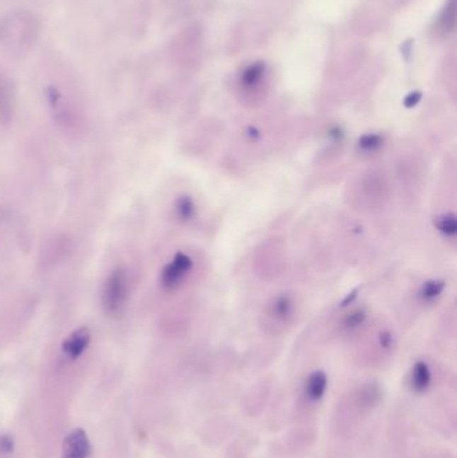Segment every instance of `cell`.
<instances>
[{"mask_svg": "<svg viewBox=\"0 0 457 458\" xmlns=\"http://www.w3.org/2000/svg\"><path fill=\"white\" fill-rule=\"evenodd\" d=\"M436 227L446 237H453L457 233V220L455 215H444L439 217Z\"/></svg>", "mask_w": 457, "mask_h": 458, "instance_id": "11", "label": "cell"}, {"mask_svg": "<svg viewBox=\"0 0 457 458\" xmlns=\"http://www.w3.org/2000/svg\"><path fill=\"white\" fill-rule=\"evenodd\" d=\"M193 262L191 257L184 252H178L172 262L166 264L161 272V284L166 290H173L178 287L187 275L191 272Z\"/></svg>", "mask_w": 457, "mask_h": 458, "instance_id": "2", "label": "cell"}, {"mask_svg": "<svg viewBox=\"0 0 457 458\" xmlns=\"http://www.w3.org/2000/svg\"><path fill=\"white\" fill-rule=\"evenodd\" d=\"M90 338H91V335H90V330L88 327H81L74 332H71L62 346L64 356H69L70 359L79 358L88 348Z\"/></svg>", "mask_w": 457, "mask_h": 458, "instance_id": "4", "label": "cell"}, {"mask_svg": "<svg viewBox=\"0 0 457 458\" xmlns=\"http://www.w3.org/2000/svg\"><path fill=\"white\" fill-rule=\"evenodd\" d=\"M176 215L183 221H190L196 215V205L190 196H181L176 201Z\"/></svg>", "mask_w": 457, "mask_h": 458, "instance_id": "8", "label": "cell"}, {"mask_svg": "<svg viewBox=\"0 0 457 458\" xmlns=\"http://www.w3.org/2000/svg\"><path fill=\"white\" fill-rule=\"evenodd\" d=\"M129 280L122 268L115 269L105 281L102 290V305L109 315H118L127 303Z\"/></svg>", "mask_w": 457, "mask_h": 458, "instance_id": "1", "label": "cell"}, {"mask_svg": "<svg viewBox=\"0 0 457 458\" xmlns=\"http://www.w3.org/2000/svg\"><path fill=\"white\" fill-rule=\"evenodd\" d=\"M366 312L364 308H357V310H353L350 314L346 315V318L343 320V324L346 329L349 330H354V329H358L359 326H362L366 320Z\"/></svg>", "mask_w": 457, "mask_h": 458, "instance_id": "12", "label": "cell"}, {"mask_svg": "<svg viewBox=\"0 0 457 458\" xmlns=\"http://www.w3.org/2000/svg\"><path fill=\"white\" fill-rule=\"evenodd\" d=\"M432 381L429 366L425 362H417L412 371V386L416 392H425Z\"/></svg>", "mask_w": 457, "mask_h": 458, "instance_id": "6", "label": "cell"}, {"mask_svg": "<svg viewBox=\"0 0 457 458\" xmlns=\"http://www.w3.org/2000/svg\"><path fill=\"white\" fill-rule=\"evenodd\" d=\"M294 302L287 295H279L274 299L270 312L277 320H289L294 314Z\"/></svg>", "mask_w": 457, "mask_h": 458, "instance_id": "7", "label": "cell"}, {"mask_svg": "<svg viewBox=\"0 0 457 458\" xmlns=\"http://www.w3.org/2000/svg\"><path fill=\"white\" fill-rule=\"evenodd\" d=\"M392 342H393V338L389 332H382L380 335V344H381L383 348H389L392 346Z\"/></svg>", "mask_w": 457, "mask_h": 458, "instance_id": "14", "label": "cell"}, {"mask_svg": "<svg viewBox=\"0 0 457 458\" xmlns=\"http://www.w3.org/2000/svg\"><path fill=\"white\" fill-rule=\"evenodd\" d=\"M445 283L443 280H429L427 283L422 284L421 290H420V296L429 302L436 298H439L443 291H444Z\"/></svg>", "mask_w": 457, "mask_h": 458, "instance_id": "9", "label": "cell"}, {"mask_svg": "<svg viewBox=\"0 0 457 458\" xmlns=\"http://www.w3.org/2000/svg\"><path fill=\"white\" fill-rule=\"evenodd\" d=\"M328 377L323 371H316L306 383V395L311 401H319L326 393Z\"/></svg>", "mask_w": 457, "mask_h": 458, "instance_id": "5", "label": "cell"}, {"mask_svg": "<svg viewBox=\"0 0 457 458\" xmlns=\"http://www.w3.org/2000/svg\"><path fill=\"white\" fill-rule=\"evenodd\" d=\"M89 453V438L82 429H76L66 437L64 458H88Z\"/></svg>", "mask_w": 457, "mask_h": 458, "instance_id": "3", "label": "cell"}, {"mask_svg": "<svg viewBox=\"0 0 457 458\" xmlns=\"http://www.w3.org/2000/svg\"><path fill=\"white\" fill-rule=\"evenodd\" d=\"M383 145V139L380 134L376 133H368L364 134L359 140H358V148L359 151L365 153H374L377 152L380 148Z\"/></svg>", "mask_w": 457, "mask_h": 458, "instance_id": "10", "label": "cell"}, {"mask_svg": "<svg viewBox=\"0 0 457 458\" xmlns=\"http://www.w3.org/2000/svg\"><path fill=\"white\" fill-rule=\"evenodd\" d=\"M262 76H263V67L262 66H253L244 73L243 83L245 86H248V88L255 86L262 79Z\"/></svg>", "mask_w": 457, "mask_h": 458, "instance_id": "13", "label": "cell"}, {"mask_svg": "<svg viewBox=\"0 0 457 458\" xmlns=\"http://www.w3.org/2000/svg\"><path fill=\"white\" fill-rule=\"evenodd\" d=\"M330 136L331 137H332V140H342V131H341V130H340L338 127H337V129H334V130H331Z\"/></svg>", "mask_w": 457, "mask_h": 458, "instance_id": "15", "label": "cell"}]
</instances>
